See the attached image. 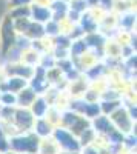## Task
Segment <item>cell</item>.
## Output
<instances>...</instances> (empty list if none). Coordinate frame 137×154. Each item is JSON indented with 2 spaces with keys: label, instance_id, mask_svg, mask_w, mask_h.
<instances>
[{
  "label": "cell",
  "instance_id": "1",
  "mask_svg": "<svg viewBox=\"0 0 137 154\" xmlns=\"http://www.w3.org/2000/svg\"><path fill=\"white\" fill-rule=\"evenodd\" d=\"M31 3H32V0H9L11 8H16V6H29Z\"/></svg>",
  "mask_w": 137,
  "mask_h": 154
}]
</instances>
